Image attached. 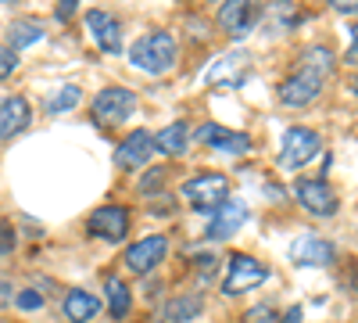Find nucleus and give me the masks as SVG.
<instances>
[{"mask_svg": "<svg viewBox=\"0 0 358 323\" xmlns=\"http://www.w3.org/2000/svg\"><path fill=\"white\" fill-rule=\"evenodd\" d=\"M297 62H301V65H297V69L280 83L276 97H280V104H287V108H308V104L322 94V86H326V79H330L337 57H334L330 47L312 43V47L301 50V57H297Z\"/></svg>", "mask_w": 358, "mask_h": 323, "instance_id": "obj_1", "label": "nucleus"}, {"mask_svg": "<svg viewBox=\"0 0 358 323\" xmlns=\"http://www.w3.org/2000/svg\"><path fill=\"white\" fill-rule=\"evenodd\" d=\"M176 57H179V43L172 33H143L133 47H129V65L147 72V76H162L176 65Z\"/></svg>", "mask_w": 358, "mask_h": 323, "instance_id": "obj_2", "label": "nucleus"}, {"mask_svg": "<svg viewBox=\"0 0 358 323\" xmlns=\"http://www.w3.org/2000/svg\"><path fill=\"white\" fill-rule=\"evenodd\" d=\"M183 198H187L190 209L212 212V209H219L222 201H229V180L222 172H197V176H190V180L183 184Z\"/></svg>", "mask_w": 358, "mask_h": 323, "instance_id": "obj_3", "label": "nucleus"}, {"mask_svg": "<svg viewBox=\"0 0 358 323\" xmlns=\"http://www.w3.org/2000/svg\"><path fill=\"white\" fill-rule=\"evenodd\" d=\"M133 111H136V94L126 90V86H108V90H101L94 97V104H90V115H94L97 126H118V123H126Z\"/></svg>", "mask_w": 358, "mask_h": 323, "instance_id": "obj_4", "label": "nucleus"}, {"mask_svg": "<svg viewBox=\"0 0 358 323\" xmlns=\"http://www.w3.org/2000/svg\"><path fill=\"white\" fill-rule=\"evenodd\" d=\"M319 151H322V140H319L315 130H308V126H290V130L283 133V140H280V165H283V169H301V165H308Z\"/></svg>", "mask_w": 358, "mask_h": 323, "instance_id": "obj_5", "label": "nucleus"}, {"mask_svg": "<svg viewBox=\"0 0 358 323\" xmlns=\"http://www.w3.org/2000/svg\"><path fill=\"white\" fill-rule=\"evenodd\" d=\"M294 198L301 201V209L315 219H330L337 216V194L330 191V184L326 180H312V176H297L294 180Z\"/></svg>", "mask_w": 358, "mask_h": 323, "instance_id": "obj_6", "label": "nucleus"}, {"mask_svg": "<svg viewBox=\"0 0 358 323\" xmlns=\"http://www.w3.org/2000/svg\"><path fill=\"white\" fill-rule=\"evenodd\" d=\"M86 233H90V238H104L108 245L126 241V233H129V209H126V205H101V209L90 212Z\"/></svg>", "mask_w": 358, "mask_h": 323, "instance_id": "obj_7", "label": "nucleus"}, {"mask_svg": "<svg viewBox=\"0 0 358 323\" xmlns=\"http://www.w3.org/2000/svg\"><path fill=\"white\" fill-rule=\"evenodd\" d=\"M226 266H229V273L222 280V295H244V291H251V287L268 280V270L262 266L255 255H241V252H236V255H229Z\"/></svg>", "mask_w": 358, "mask_h": 323, "instance_id": "obj_8", "label": "nucleus"}, {"mask_svg": "<svg viewBox=\"0 0 358 323\" xmlns=\"http://www.w3.org/2000/svg\"><path fill=\"white\" fill-rule=\"evenodd\" d=\"M169 255V238L165 233H151V238H143L136 245L126 248L122 262H126V270L136 273V277H147L151 270H158V262Z\"/></svg>", "mask_w": 358, "mask_h": 323, "instance_id": "obj_9", "label": "nucleus"}, {"mask_svg": "<svg viewBox=\"0 0 358 323\" xmlns=\"http://www.w3.org/2000/svg\"><path fill=\"white\" fill-rule=\"evenodd\" d=\"M86 25H90V33H94V43L104 50V54H118L122 50V22H118L111 11H86Z\"/></svg>", "mask_w": 358, "mask_h": 323, "instance_id": "obj_10", "label": "nucleus"}, {"mask_svg": "<svg viewBox=\"0 0 358 323\" xmlns=\"http://www.w3.org/2000/svg\"><path fill=\"white\" fill-rule=\"evenodd\" d=\"M158 148H155V133L151 130H133L115 151V165L118 169H140L147 158H151Z\"/></svg>", "mask_w": 358, "mask_h": 323, "instance_id": "obj_11", "label": "nucleus"}, {"mask_svg": "<svg viewBox=\"0 0 358 323\" xmlns=\"http://www.w3.org/2000/svg\"><path fill=\"white\" fill-rule=\"evenodd\" d=\"M334 255H337L334 245L322 241L319 233H301L290 245V262H297V266H330Z\"/></svg>", "mask_w": 358, "mask_h": 323, "instance_id": "obj_12", "label": "nucleus"}, {"mask_svg": "<svg viewBox=\"0 0 358 323\" xmlns=\"http://www.w3.org/2000/svg\"><path fill=\"white\" fill-rule=\"evenodd\" d=\"M204 148H215V151H226V155H248L251 151V137L248 133H233L226 126H215V123H208L194 133Z\"/></svg>", "mask_w": 358, "mask_h": 323, "instance_id": "obj_13", "label": "nucleus"}, {"mask_svg": "<svg viewBox=\"0 0 358 323\" xmlns=\"http://www.w3.org/2000/svg\"><path fill=\"white\" fill-rule=\"evenodd\" d=\"M244 223H248V209H244V205L241 201H222L215 209V216H212V223H208V241H226Z\"/></svg>", "mask_w": 358, "mask_h": 323, "instance_id": "obj_14", "label": "nucleus"}, {"mask_svg": "<svg viewBox=\"0 0 358 323\" xmlns=\"http://www.w3.org/2000/svg\"><path fill=\"white\" fill-rule=\"evenodd\" d=\"M29 119H33V111H29L25 97H0V140L22 133Z\"/></svg>", "mask_w": 358, "mask_h": 323, "instance_id": "obj_15", "label": "nucleus"}, {"mask_svg": "<svg viewBox=\"0 0 358 323\" xmlns=\"http://www.w3.org/2000/svg\"><path fill=\"white\" fill-rule=\"evenodd\" d=\"M204 312V295L201 291H187V295H176L162 305V319L165 323H190Z\"/></svg>", "mask_w": 358, "mask_h": 323, "instance_id": "obj_16", "label": "nucleus"}, {"mask_svg": "<svg viewBox=\"0 0 358 323\" xmlns=\"http://www.w3.org/2000/svg\"><path fill=\"white\" fill-rule=\"evenodd\" d=\"M190 140H194V133H190L187 123H169L165 130H158L155 148H158V155H165V158H179V155H187Z\"/></svg>", "mask_w": 358, "mask_h": 323, "instance_id": "obj_17", "label": "nucleus"}, {"mask_svg": "<svg viewBox=\"0 0 358 323\" xmlns=\"http://www.w3.org/2000/svg\"><path fill=\"white\" fill-rule=\"evenodd\" d=\"M219 25L226 29L229 36H236L241 40L244 33H248V25L255 22V4H244V0H229V4H222L219 8Z\"/></svg>", "mask_w": 358, "mask_h": 323, "instance_id": "obj_18", "label": "nucleus"}, {"mask_svg": "<svg viewBox=\"0 0 358 323\" xmlns=\"http://www.w3.org/2000/svg\"><path fill=\"white\" fill-rule=\"evenodd\" d=\"M62 312L69 323H90L97 312H101V298L97 295H90V291H69L65 302H62Z\"/></svg>", "mask_w": 358, "mask_h": 323, "instance_id": "obj_19", "label": "nucleus"}, {"mask_svg": "<svg viewBox=\"0 0 358 323\" xmlns=\"http://www.w3.org/2000/svg\"><path fill=\"white\" fill-rule=\"evenodd\" d=\"M104 295H108V312L115 319H126L129 309H133V295H129V287L118 280V277H108L104 280Z\"/></svg>", "mask_w": 358, "mask_h": 323, "instance_id": "obj_20", "label": "nucleus"}, {"mask_svg": "<svg viewBox=\"0 0 358 323\" xmlns=\"http://www.w3.org/2000/svg\"><path fill=\"white\" fill-rule=\"evenodd\" d=\"M36 40H43V25L40 22H15L11 25V33H8V47L11 50H18V47H29V43H36Z\"/></svg>", "mask_w": 358, "mask_h": 323, "instance_id": "obj_21", "label": "nucleus"}, {"mask_svg": "<svg viewBox=\"0 0 358 323\" xmlns=\"http://www.w3.org/2000/svg\"><path fill=\"white\" fill-rule=\"evenodd\" d=\"M83 101V90H79V86H57V90L47 97V111H69V108H76Z\"/></svg>", "mask_w": 358, "mask_h": 323, "instance_id": "obj_22", "label": "nucleus"}, {"mask_svg": "<svg viewBox=\"0 0 358 323\" xmlns=\"http://www.w3.org/2000/svg\"><path fill=\"white\" fill-rule=\"evenodd\" d=\"M165 169H147L143 172V180H140V194H155V191H162L165 187Z\"/></svg>", "mask_w": 358, "mask_h": 323, "instance_id": "obj_23", "label": "nucleus"}, {"mask_svg": "<svg viewBox=\"0 0 358 323\" xmlns=\"http://www.w3.org/2000/svg\"><path fill=\"white\" fill-rule=\"evenodd\" d=\"M244 323H276V312H273V305H255V309H248V316H244Z\"/></svg>", "mask_w": 358, "mask_h": 323, "instance_id": "obj_24", "label": "nucleus"}, {"mask_svg": "<svg viewBox=\"0 0 358 323\" xmlns=\"http://www.w3.org/2000/svg\"><path fill=\"white\" fill-rule=\"evenodd\" d=\"M15 69H18V50H11V47H0V79H8Z\"/></svg>", "mask_w": 358, "mask_h": 323, "instance_id": "obj_25", "label": "nucleus"}, {"mask_svg": "<svg viewBox=\"0 0 358 323\" xmlns=\"http://www.w3.org/2000/svg\"><path fill=\"white\" fill-rule=\"evenodd\" d=\"M15 305H18V309H25V312H33V309H40V305H43V295H40V291H18Z\"/></svg>", "mask_w": 358, "mask_h": 323, "instance_id": "obj_26", "label": "nucleus"}, {"mask_svg": "<svg viewBox=\"0 0 358 323\" xmlns=\"http://www.w3.org/2000/svg\"><path fill=\"white\" fill-rule=\"evenodd\" d=\"M8 252H15V230L0 219V255H8Z\"/></svg>", "mask_w": 358, "mask_h": 323, "instance_id": "obj_27", "label": "nucleus"}, {"mask_svg": "<svg viewBox=\"0 0 358 323\" xmlns=\"http://www.w3.org/2000/svg\"><path fill=\"white\" fill-rule=\"evenodd\" d=\"M15 298H18V291L11 287V280H8V277H0V305H11Z\"/></svg>", "mask_w": 358, "mask_h": 323, "instance_id": "obj_28", "label": "nucleus"}, {"mask_svg": "<svg viewBox=\"0 0 358 323\" xmlns=\"http://www.w3.org/2000/svg\"><path fill=\"white\" fill-rule=\"evenodd\" d=\"M344 62H348V65H358V25L351 29V50L344 54Z\"/></svg>", "mask_w": 358, "mask_h": 323, "instance_id": "obj_29", "label": "nucleus"}, {"mask_svg": "<svg viewBox=\"0 0 358 323\" xmlns=\"http://www.w3.org/2000/svg\"><path fill=\"white\" fill-rule=\"evenodd\" d=\"M341 15H358V0H337V4H334Z\"/></svg>", "mask_w": 358, "mask_h": 323, "instance_id": "obj_30", "label": "nucleus"}, {"mask_svg": "<svg viewBox=\"0 0 358 323\" xmlns=\"http://www.w3.org/2000/svg\"><path fill=\"white\" fill-rule=\"evenodd\" d=\"M69 15H76V0H62V4H57V18H69Z\"/></svg>", "mask_w": 358, "mask_h": 323, "instance_id": "obj_31", "label": "nucleus"}, {"mask_svg": "<svg viewBox=\"0 0 358 323\" xmlns=\"http://www.w3.org/2000/svg\"><path fill=\"white\" fill-rule=\"evenodd\" d=\"M283 323H301V305H294V309H287Z\"/></svg>", "mask_w": 358, "mask_h": 323, "instance_id": "obj_32", "label": "nucleus"}, {"mask_svg": "<svg viewBox=\"0 0 358 323\" xmlns=\"http://www.w3.org/2000/svg\"><path fill=\"white\" fill-rule=\"evenodd\" d=\"M351 94H355V97H358V76H355V79H351Z\"/></svg>", "mask_w": 358, "mask_h": 323, "instance_id": "obj_33", "label": "nucleus"}]
</instances>
